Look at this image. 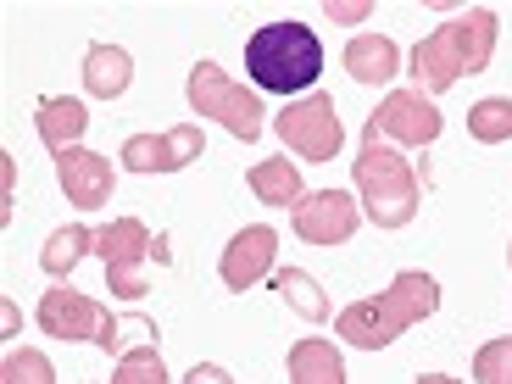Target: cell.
I'll return each mask as SVG.
<instances>
[{"label": "cell", "instance_id": "1", "mask_svg": "<svg viewBox=\"0 0 512 384\" xmlns=\"http://www.w3.org/2000/svg\"><path fill=\"white\" fill-rule=\"evenodd\" d=\"M490 56H496V12L474 6V12L451 17L435 34L418 39V51H412V90H423L435 101V95H446L462 73L468 78L485 73Z\"/></svg>", "mask_w": 512, "mask_h": 384}, {"label": "cell", "instance_id": "2", "mask_svg": "<svg viewBox=\"0 0 512 384\" xmlns=\"http://www.w3.org/2000/svg\"><path fill=\"white\" fill-rule=\"evenodd\" d=\"M435 307H440V284L429 279V273L407 268V273L390 279L384 295H368V301H357V307L340 312V318H334V334H340L346 346H357V351H384V346H396L412 323L429 318Z\"/></svg>", "mask_w": 512, "mask_h": 384}, {"label": "cell", "instance_id": "3", "mask_svg": "<svg viewBox=\"0 0 512 384\" xmlns=\"http://www.w3.org/2000/svg\"><path fill=\"white\" fill-rule=\"evenodd\" d=\"M245 73L268 95H312L323 73V45L307 23H262L245 39Z\"/></svg>", "mask_w": 512, "mask_h": 384}, {"label": "cell", "instance_id": "4", "mask_svg": "<svg viewBox=\"0 0 512 384\" xmlns=\"http://www.w3.org/2000/svg\"><path fill=\"white\" fill-rule=\"evenodd\" d=\"M351 173H357L362 212H368L379 229H407V223L418 218V201H423L418 173H412V162L390 140H379V134L362 128V151H357V162H351Z\"/></svg>", "mask_w": 512, "mask_h": 384}, {"label": "cell", "instance_id": "5", "mask_svg": "<svg viewBox=\"0 0 512 384\" xmlns=\"http://www.w3.org/2000/svg\"><path fill=\"white\" fill-rule=\"evenodd\" d=\"M190 112L195 117H212V123H223L234 134V140L251 145L256 134H262V101H256V90H245V84H234L229 73H223L218 62H195L190 67Z\"/></svg>", "mask_w": 512, "mask_h": 384}, {"label": "cell", "instance_id": "6", "mask_svg": "<svg viewBox=\"0 0 512 384\" xmlns=\"http://www.w3.org/2000/svg\"><path fill=\"white\" fill-rule=\"evenodd\" d=\"M273 134H279L301 162H334L340 145H346V123L334 112V95H323V90H312V95L284 106V112L273 117Z\"/></svg>", "mask_w": 512, "mask_h": 384}, {"label": "cell", "instance_id": "7", "mask_svg": "<svg viewBox=\"0 0 512 384\" xmlns=\"http://www.w3.org/2000/svg\"><path fill=\"white\" fill-rule=\"evenodd\" d=\"M95 251H101V262H106V284H112V295L134 301V295L151 290L145 262L156 256V240H151V229H145L140 218H117V223H106V229H95Z\"/></svg>", "mask_w": 512, "mask_h": 384}, {"label": "cell", "instance_id": "8", "mask_svg": "<svg viewBox=\"0 0 512 384\" xmlns=\"http://www.w3.org/2000/svg\"><path fill=\"white\" fill-rule=\"evenodd\" d=\"M368 134H379V140L390 145H435L440 140V106L429 101L423 90H390L379 101V112L368 117Z\"/></svg>", "mask_w": 512, "mask_h": 384}, {"label": "cell", "instance_id": "9", "mask_svg": "<svg viewBox=\"0 0 512 384\" xmlns=\"http://www.w3.org/2000/svg\"><path fill=\"white\" fill-rule=\"evenodd\" d=\"M201 151H206L201 123H179V128H167V134H134V140H123L117 162L128 173H179V167L201 162Z\"/></svg>", "mask_w": 512, "mask_h": 384}, {"label": "cell", "instance_id": "10", "mask_svg": "<svg viewBox=\"0 0 512 384\" xmlns=\"http://www.w3.org/2000/svg\"><path fill=\"white\" fill-rule=\"evenodd\" d=\"M362 223V201L346 190H312L295 206V234L307 245H346Z\"/></svg>", "mask_w": 512, "mask_h": 384}, {"label": "cell", "instance_id": "11", "mask_svg": "<svg viewBox=\"0 0 512 384\" xmlns=\"http://www.w3.org/2000/svg\"><path fill=\"white\" fill-rule=\"evenodd\" d=\"M101 323H106V307H95L84 290L73 284H51V290L39 295V329L51 334V340H101Z\"/></svg>", "mask_w": 512, "mask_h": 384}, {"label": "cell", "instance_id": "12", "mask_svg": "<svg viewBox=\"0 0 512 384\" xmlns=\"http://www.w3.org/2000/svg\"><path fill=\"white\" fill-rule=\"evenodd\" d=\"M273 251H279V234H273L268 223H251V229H240L229 245H223V262H218L223 290L245 295L251 284H262V279L273 273Z\"/></svg>", "mask_w": 512, "mask_h": 384}, {"label": "cell", "instance_id": "13", "mask_svg": "<svg viewBox=\"0 0 512 384\" xmlns=\"http://www.w3.org/2000/svg\"><path fill=\"white\" fill-rule=\"evenodd\" d=\"M56 184L67 190V201H73V206H84V212H101V206L112 201V190H117V167L106 162V156L73 145V151L56 156Z\"/></svg>", "mask_w": 512, "mask_h": 384}, {"label": "cell", "instance_id": "14", "mask_svg": "<svg viewBox=\"0 0 512 384\" xmlns=\"http://www.w3.org/2000/svg\"><path fill=\"white\" fill-rule=\"evenodd\" d=\"M34 128H39V140H45V151L62 156V151H73V145L84 140L90 112H84V101H73V95H39L34 101Z\"/></svg>", "mask_w": 512, "mask_h": 384}, {"label": "cell", "instance_id": "15", "mask_svg": "<svg viewBox=\"0 0 512 384\" xmlns=\"http://www.w3.org/2000/svg\"><path fill=\"white\" fill-rule=\"evenodd\" d=\"M128 84H134V56L123 45H90L84 51V90L95 101H117Z\"/></svg>", "mask_w": 512, "mask_h": 384}, {"label": "cell", "instance_id": "16", "mask_svg": "<svg viewBox=\"0 0 512 384\" xmlns=\"http://www.w3.org/2000/svg\"><path fill=\"white\" fill-rule=\"evenodd\" d=\"M346 73L357 78V84H390V78L401 73L396 39H384V34H357V39L346 45Z\"/></svg>", "mask_w": 512, "mask_h": 384}, {"label": "cell", "instance_id": "17", "mask_svg": "<svg viewBox=\"0 0 512 384\" xmlns=\"http://www.w3.org/2000/svg\"><path fill=\"white\" fill-rule=\"evenodd\" d=\"M290 384H346V357L334 340H295L290 346Z\"/></svg>", "mask_w": 512, "mask_h": 384}, {"label": "cell", "instance_id": "18", "mask_svg": "<svg viewBox=\"0 0 512 384\" xmlns=\"http://www.w3.org/2000/svg\"><path fill=\"white\" fill-rule=\"evenodd\" d=\"M245 184H251V195L262 206H301V167L290 162V156H268V162H256L251 173H245Z\"/></svg>", "mask_w": 512, "mask_h": 384}, {"label": "cell", "instance_id": "19", "mask_svg": "<svg viewBox=\"0 0 512 384\" xmlns=\"http://www.w3.org/2000/svg\"><path fill=\"white\" fill-rule=\"evenodd\" d=\"M156 340H162V329H156L145 312H106V323H101V340L95 346L106 351V357H134V351H151Z\"/></svg>", "mask_w": 512, "mask_h": 384}, {"label": "cell", "instance_id": "20", "mask_svg": "<svg viewBox=\"0 0 512 384\" xmlns=\"http://www.w3.org/2000/svg\"><path fill=\"white\" fill-rule=\"evenodd\" d=\"M84 251H95V229H84V223H67V229H56L51 240H45V251H39V268L62 284L67 273L84 262Z\"/></svg>", "mask_w": 512, "mask_h": 384}, {"label": "cell", "instance_id": "21", "mask_svg": "<svg viewBox=\"0 0 512 384\" xmlns=\"http://www.w3.org/2000/svg\"><path fill=\"white\" fill-rule=\"evenodd\" d=\"M273 290H279L284 301H290V307L301 312L307 323H323V318L334 312L329 301H323L318 279H312V273H301V268H279V273H273Z\"/></svg>", "mask_w": 512, "mask_h": 384}, {"label": "cell", "instance_id": "22", "mask_svg": "<svg viewBox=\"0 0 512 384\" xmlns=\"http://www.w3.org/2000/svg\"><path fill=\"white\" fill-rule=\"evenodd\" d=\"M468 134H474L479 145L512 140V95H485V101L468 112Z\"/></svg>", "mask_w": 512, "mask_h": 384}, {"label": "cell", "instance_id": "23", "mask_svg": "<svg viewBox=\"0 0 512 384\" xmlns=\"http://www.w3.org/2000/svg\"><path fill=\"white\" fill-rule=\"evenodd\" d=\"M0 384H56V368L45 351L23 346V351H6V362H0Z\"/></svg>", "mask_w": 512, "mask_h": 384}, {"label": "cell", "instance_id": "24", "mask_svg": "<svg viewBox=\"0 0 512 384\" xmlns=\"http://www.w3.org/2000/svg\"><path fill=\"white\" fill-rule=\"evenodd\" d=\"M474 384H512V334L479 346L474 357Z\"/></svg>", "mask_w": 512, "mask_h": 384}, {"label": "cell", "instance_id": "25", "mask_svg": "<svg viewBox=\"0 0 512 384\" xmlns=\"http://www.w3.org/2000/svg\"><path fill=\"white\" fill-rule=\"evenodd\" d=\"M112 384H167V362H162V351H134V357H123L117 362V373H112Z\"/></svg>", "mask_w": 512, "mask_h": 384}, {"label": "cell", "instance_id": "26", "mask_svg": "<svg viewBox=\"0 0 512 384\" xmlns=\"http://www.w3.org/2000/svg\"><path fill=\"white\" fill-rule=\"evenodd\" d=\"M184 384H234L229 368H218V362H195L190 373H184Z\"/></svg>", "mask_w": 512, "mask_h": 384}, {"label": "cell", "instance_id": "27", "mask_svg": "<svg viewBox=\"0 0 512 384\" xmlns=\"http://www.w3.org/2000/svg\"><path fill=\"white\" fill-rule=\"evenodd\" d=\"M329 17H340V23H362L368 6H334V0H329Z\"/></svg>", "mask_w": 512, "mask_h": 384}, {"label": "cell", "instance_id": "28", "mask_svg": "<svg viewBox=\"0 0 512 384\" xmlns=\"http://www.w3.org/2000/svg\"><path fill=\"white\" fill-rule=\"evenodd\" d=\"M418 384H462V379H451V373H423Z\"/></svg>", "mask_w": 512, "mask_h": 384}]
</instances>
